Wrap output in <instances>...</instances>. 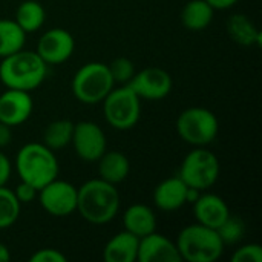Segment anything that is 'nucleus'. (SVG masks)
<instances>
[{"mask_svg": "<svg viewBox=\"0 0 262 262\" xmlns=\"http://www.w3.org/2000/svg\"><path fill=\"white\" fill-rule=\"evenodd\" d=\"M120 210V193L117 187L101 178L86 181L77 189V210L80 216L94 224L111 223Z\"/></svg>", "mask_w": 262, "mask_h": 262, "instance_id": "f257e3e1", "label": "nucleus"}, {"mask_svg": "<svg viewBox=\"0 0 262 262\" xmlns=\"http://www.w3.org/2000/svg\"><path fill=\"white\" fill-rule=\"evenodd\" d=\"M127 86L140 97V100L155 101L163 100L170 94L173 81L167 71L158 66H150L135 72Z\"/></svg>", "mask_w": 262, "mask_h": 262, "instance_id": "9b49d317", "label": "nucleus"}, {"mask_svg": "<svg viewBox=\"0 0 262 262\" xmlns=\"http://www.w3.org/2000/svg\"><path fill=\"white\" fill-rule=\"evenodd\" d=\"M77 157L86 163H97L106 152V135L103 129L94 121L74 123V134L71 141Z\"/></svg>", "mask_w": 262, "mask_h": 262, "instance_id": "9d476101", "label": "nucleus"}, {"mask_svg": "<svg viewBox=\"0 0 262 262\" xmlns=\"http://www.w3.org/2000/svg\"><path fill=\"white\" fill-rule=\"evenodd\" d=\"M109 72L115 84H127L135 75V64L127 57H117L109 64Z\"/></svg>", "mask_w": 262, "mask_h": 262, "instance_id": "bb28decb", "label": "nucleus"}, {"mask_svg": "<svg viewBox=\"0 0 262 262\" xmlns=\"http://www.w3.org/2000/svg\"><path fill=\"white\" fill-rule=\"evenodd\" d=\"M11 129H12L11 126L0 123V149L11 144V141H12V130Z\"/></svg>", "mask_w": 262, "mask_h": 262, "instance_id": "2f4dec72", "label": "nucleus"}, {"mask_svg": "<svg viewBox=\"0 0 262 262\" xmlns=\"http://www.w3.org/2000/svg\"><path fill=\"white\" fill-rule=\"evenodd\" d=\"M75 51V40L72 34L63 28H52L41 34L37 41L35 52L49 64H61L68 61Z\"/></svg>", "mask_w": 262, "mask_h": 262, "instance_id": "f8f14e48", "label": "nucleus"}, {"mask_svg": "<svg viewBox=\"0 0 262 262\" xmlns=\"http://www.w3.org/2000/svg\"><path fill=\"white\" fill-rule=\"evenodd\" d=\"M220 170V160L213 152L206 147H195L184 157L178 177L187 187L204 192L218 181Z\"/></svg>", "mask_w": 262, "mask_h": 262, "instance_id": "6e6552de", "label": "nucleus"}, {"mask_svg": "<svg viewBox=\"0 0 262 262\" xmlns=\"http://www.w3.org/2000/svg\"><path fill=\"white\" fill-rule=\"evenodd\" d=\"M25 41L26 32L15 23V20L0 18V58L23 49Z\"/></svg>", "mask_w": 262, "mask_h": 262, "instance_id": "5701e85b", "label": "nucleus"}, {"mask_svg": "<svg viewBox=\"0 0 262 262\" xmlns=\"http://www.w3.org/2000/svg\"><path fill=\"white\" fill-rule=\"evenodd\" d=\"M11 259V253H9V249L0 243V262H8Z\"/></svg>", "mask_w": 262, "mask_h": 262, "instance_id": "72a5a7b5", "label": "nucleus"}, {"mask_svg": "<svg viewBox=\"0 0 262 262\" xmlns=\"http://www.w3.org/2000/svg\"><path fill=\"white\" fill-rule=\"evenodd\" d=\"M48 64L35 51L20 49L0 61V81L6 89L31 92L46 78Z\"/></svg>", "mask_w": 262, "mask_h": 262, "instance_id": "f03ea898", "label": "nucleus"}, {"mask_svg": "<svg viewBox=\"0 0 262 262\" xmlns=\"http://www.w3.org/2000/svg\"><path fill=\"white\" fill-rule=\"evenodd\" d=\"M21 204L14 195V190L6 186H0V230L14 226L20 216Z\"/></svg>", "mask_w": 262, "mask_h": 262, "instance_id": "393cba45", "label": "nucleus"}, {"mask_svg": "<svg viewBox=\"0 0 262 262\" xmlns=\"http://www.w3.org/2000/svg\"><path fill=\"white\" fill-rule=\"evenodd\" d=\"M232 262H262V247L255 243L241 246L233 252Z\"/></svg>", "mask_w": 262, "mask_h": 262, "instance_id": "cd10ccee", "label": "nucleus"}, {"mask_svg": "<svg viewBox=\"0 0 262 262\" xmlns=\"http://www.w3.org/2000/svg\"><path fill=\"white\" fill-rule=\"evenodd\" d=\"M181 261L215 262L223 256L224 244L215 229L200 223L186 226L175 241Z\"/></svg>", "mask_w": 262, "mask_h": 262, "instance_id": "20e7f679", "label": "nucleus"}, {"mask_svg": "<svg viewBox=\"0 0 262 262\" xmlns=\"http://www.w3.org/2000/svg\"><path fill=\"white\" fill-rule=\"evenodd\" d=\"M230 38L239 46H261V32L252 18L246 14H233L226 23Z\"/></svg>", "mask_w": 262, "mask_h": 262, "instance_id": "aec40b11", "label": "nucleus"}, {"mask_svg": "<svg viewBox=\"0 0 262 262\" xmlns=\"http://www.w3.org/2000/svg\"><path fill=\"white\" fill-rule=\"evenodd\" d=\"M186 195H187V186L177 175V177L163 180L155 187L154 204L161 212H175V210H180L184 204H187Z\"/></svg>", "mask_w": 262, "mask_h": 262, "instance_id": "dca6fc26", "label": "nucleus"}, {"mask_svg": "<svg viewBox=\"0 0 262 262\" xmlns=\"http://www.w3.org/2000/svg\"><path fill=\"white\" fill-rule=\"evenodd\" d=\"M41 209L55 218H64L77 210V187L63 180H52L38 190Z\"/></svg>", "mask_w": 262, "mask_h": 262, "instance_id": "1a4fd4ad", "label": "nucleus"}, {"mask_svg": "<svg viewBox=\"0 0 262 262\" xmlns=\"http://www.w3.org/2000/svg\"><path fill=\"white\" fill-rule=\"evenodd\" d=\"M97 169H98V178L117 186L129 177L130 161L120 150H109V152L106 150L97 160Z\"/></svg>", "mask_w": 262, "mask_h": 262, "instance_id": "f3484780", "label": "nucleus"}, {"mask_svg": "<svg viewBox=\"0 0 262 262\" xmlns=\"http://www.w3.org/2000/svg\"><path fill=\"white\" fill-rule=\"evenodd\" d=\"M12 173V164L9 158L0 152V186H6Z\"/></svg>", "mask_w": 262, "mask_h": 262, "instance_id": "7c9ffc66", "label": "nucleus"}, {"mask_svg": "<svg viewBox=\"0 0 262 262\" xmlns=\"http://www.w3.org/2000/svg\"><path fill=\"white\" fill-rule=\"evenodd\" d=\"M101 103L107 124L117 130H130L140 121L141 100L127 84L114 86Z\"/></svg>", "mask_w": 262, "mask_h": 262, "instance_id": "0eeeda50", "label": "nucleus"}, {"mask_svg": "<svg viewBox=\"0 0 262 262\" xmlns=\"http://www.w3.org/2000/svg\"><path fill=\"white\" fill-rule=\"evenodd\" d=\"M29 261L31 262H66L68 258L64 253H61L60 250L57 249H40V250H35L31 256H29Z\"/></svg>", "mask_w": 262, "mask_h": 262, "instance_id": "c85d7f7f", "label": "nucleus"}, {"mask_svg": "<svg viewBox=\"0 0 262 262\" xmlns=\"http://www.w3.org/2000/svg\"><path fill=\"white\" fill-rule=\"evenodd\" d=\"M215 15V9L206 0H190L181 11V23L186 29L200 32L209 28Z\"/></svg>", "mask_w": 262, "mask_h": 262, "instance_id": "412c9836", "label": "nucleus"}, {"mask_svg": "<svg viewBox=\"0 0 262 262\" xmlns=\"http://www.w3.org/2000/svg\"><path fill=\"white\" fill-rule=\"evenodd\" d=\"M115 86L109 68L101 61H89L83 64L72 77L71 91L83 104H97Z\"/></svg>", "mask_w": 262, "mask_h": 262, "instance_id": "39448f33", "label": "nucleus"}, {"mask_svg": "<svg viewBox=\"0 0 262 262\" xmlns=\"http://www.w3.org/2000/svg\"><path fill=\"white\" fill-rule=\"evenodd\" d=\"M193 215L196 223L216 230L230 215V209L220 195L201 192L193 203Z\"/></svg>", "mask_w": 262, "mask_h": 262, "instance_id": "2eb2a0df", "label": "nucleus"}, {"mask_svg": "<svg viewBox=\"0 0 262 262\" xmlns=\"http://www.w3.org/2000/svg\"><path fill=\"white\" fill-rule=\"evenodd\" d=\"M215 11H224L233 8L239 0H206Z\"/></svg>", "mask_w": 262, "mask_h": 262, "instance_id": "473e14b6", "label": "nucleus"}, {"mask_svg": "<svg viewBox=\"0 0 262 262\" xmlns=\"http://www.w3.org/2000/svg\"><path fill=\"white\" fill-rule=\"evenodd\" d=\"M138 262H183L175 241L158 233L157 230L140 238Z\"/></svg>", "mask_w": 262, "mask_h": 262, "instance_id": "ddd939ff", "label": "nucleus"}, {"mask_svg": "<svg viewBox=\"0 0 262 262\" xmlns=\"http://www.w3.org/2000/svg\"><path fill=\"white\" fill-rule=\"evenodd\" d=\"M74 134V123L71 120L51 121L43 132V144L51 150H60L71 144Z\"/></svg>", "mask_w": 262, "mask_h": 262, "instance_id": "b1692460", "label": "nucleus"}, {"mask_svg": "<svg viewBox=\"0 0 262 262\" xmlns=\"http://www.w3.org/2000/svg\"><path fill=\"white\" fill-rule=\"evenodd\" d=\"M177 132L184 143L193 147H206L216 140L220 121L210 109L193 106L178 115Z\"/></svg>", "mask_w": 262, "mask_h": 262, "instance_id": "423d86ee", "label": "nucleus"}, {"mask_svg": "<svg viewBox=\"0 0 262 262\" xmlns=\"http://www.w3.org/2000/svg\"><path fill=\"white\" fill-rule=\"evenodd\" d=\"M216 232L224 246H233V244H238L244 238L246 223L239 216H233L230 213L227 220L216 229Z\"/></svg>", "mask_w": 262, "mask_h": 262, "instance_id": "a878e982", "label": "nucleus"}, {"mask_svg": "<svg viewBox=\"0 0 262 262\" xmlns=\"http://www.w3.org/2000/svg\"><path fill=\"white\" fill-rule=\"evenodd\" d=\"M15 169L20 181L38 190L58 177L57 157L54 150L43 143H28L21 146L15 157Z\"/></svg>", "mask_w": 262, "mask_h": 262, "instance_id": "7ed1b4c3", "label": "nucleus"}, {"mask_svg": "<svg viewBox=\"0 0 262 262\" xmlns=\"http://www.w3.org/2000/svg\"><path fill=\"white\" fill-rule=\"evenodd\" d=\"M138 241L135 235L123 230L114 235L104 246L103 258L106 262H135L138 253Z\"/></svg>", "mask_w": 262, "mask_h": 262, "instance_id": "6ab92c4d", "label": "nucleus"}, {"mask_svg": "<svg viewBox=\"0 0 262 262\" xmlns=\"http://www.w3.org/2000/svg\"><path fill=\"white\" fill-rule=\"evenodd\" d=\"M14 195L17 196L20 204H28V203H32L34 200H37L38 189H35L34 186H31V184H28L25 181H20L18 186L14 190Z\"/></svg>", "mask_w": 262, "mask_h": 262, "instance_id": "c756f323", "label": "nucleus"}, {"mask_svg": "<svg viewBox=\"0 0 262 262\" xmlns=\"http://www.w3.org/2000/svg\"><path fill=\"white\" fill-rule=\"evenodd\" d=\"M32 109V97L26 91L6 89L0 95V123H5L11 127L20 126L29 120Z\"/></svg>", "mask_w": 262, "mask_h": 262, "instance_id": "4468645a", "label": "nucleus"}, {"mask_svg": "<svg viewBox=\"0 0 262 262\" xmlns=\"http://www.w3.org/2000/svg\"><path fill=\"white\" fill-rule=\"evenodd\" d=\"M15 23L26 32H37L46 20V11L37 0H25L15 9Z\"/></svg>", "mask_w": 262, "mask_h": 262, "instance_id": "4be33fe9", "label": "nucleus"}, {"mask_svg": "<svg viewBox=\"0 0 262 262\" xmlns=\"http://www.w3.org/2000/svg\"><path fill=\"white\" fill-rule=\"evenodd\" d=\"M123 230L143 238L157 230V216L146 204H132L123 213Z\"/></svg>", "mask_w": 262, "mask_h": 262, "instance_id": "a211bd4d", "label": "nucleus"}]
</instances>
